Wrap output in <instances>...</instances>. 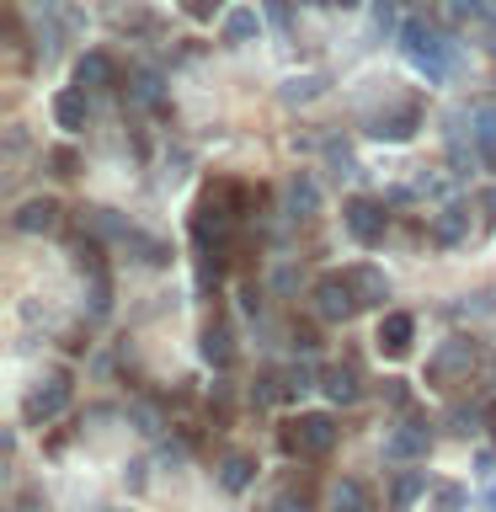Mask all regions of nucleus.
<instances>
[{
    "mask_svg": "<svg viewBox=\"0 0 496 512\" xmlns=\"http://www.w3.org/2000/svg\"><path fill=\"white\" fill-rule=\"evenodd\" d=\"M480 208H486V214L496 219V187H486V192H480Z\"/></svg>",
    "mask_w": 496,
    "mask_h": 512,
    "instance_id": "obj_42",
    "label": "nucleus"
},
{
    "mask_svg": "<svg viewBox=\"0 0 496 512\" xmlns=\"http://www.w3.org/2000/svg\"><path fill=\"white\" fill-rule=\"evenodd\" d=\"M374 502H368V486L363 480H336L331 486V512H368Z\"/></svg>",
    "mask_w": 496,
    "mask_h": 512,
    "instance_id": "obj_26",
    "label": "nucleus"
},
{
    "mask_svg": "<svg viewBox=\"0 0 496 512\" xmlns=\"http://www.w3.org/2000/svg\"><path fill=\"white\" fill-rule=\"evenodd\" d=\"M400 48H406V59L427 80H448L459 64V43L443 38V32H432L427 22H400Z\"/></svg>",
    "mask_w": 496,
    "mask_h": 512,
    "instance_id": "obj_1",
    "label": "nucleus"
},
{
    "mask_svg": "<svg viewBox=\"0 0 496 512\" xmlns=\"http://www.w3.org/2000/svg\"><path fill=\"white\" fill-rule=\"evenodd\" d=\"M304 6H331V0H304Z\"/></svg>",
    "mask_w": 496,
    "mask_h": 512,
    "instance_id": "obj_45",
    "label": "nucleus"
},
{
    "mask_svg": "<svg viewBox=\"0 0 496 512\" xmlns=\"http://www.w3.org/2000/svg\"><path fill=\"white\" fill-rule=\"evenodd\" d=\"M192 240H198V251H203V256H219V251H224V240H230V214H224L214 198H203V203H198V214H192Z\"/></svg>",
    "mask_w": 496,
    "mask_h": 512,
    "instance_id": "obj_8",
    "label": "nucleus"
},
{
    "mask_svg": "<svg viewBox=\"0 0 496 512\" xmlns=\"http://www.w3.org/2000/svg\"><path fill=\"white\" fill-rule=\"evenodd\" d=\"M427 448H432V422H427L422 411H406V422H400L390 438H384V459L416 464V459H427Z\"/></svg>",
    "mask_w": 496,
    "mask_h": 512,
    "instance_id": "obj_6",
    "label": "nucleus"
},
{
    "mask_svg": "<svg viewBox=\"0 0 496 512\" xmlns=\"http://www.w3.org/2000/svg\"><path fill=\"white\" fill-rule=\"evenodd\" d=\"M315 208H320V187H315V176L299 171L294 182H288V214H294V219H310Z\"/></svg>",
    "mask_w": 496,
    "mask_h": 512,
    "instance_id": "obj_21",
    "label": "nucleus"
},
{
    "mask_svg": "<svg viewBox=\"0 0 496 512\" xmlns=\"http://www.w3.org/2000/svg\"><path fill=\"white\" fill-rule=\"evenodd\" d=\"M331 6H363V0H331Z\"/></svg>",
    "mask_w": 496,
    "mask_h": 512,
    "instance_id": "obj_44",
    "label": "nucleus"
},
{
    "mask_svg": "<svg viewBox=\"0 0 496 512\" xmlns=\"http://www.w3.org/2000/svg\"><path fill=\"white\" fill-rule=\"evenodd\" d=\"M486 507L496 512V480H486Z\"/></svg>",
    "mask_w": 496,
    "mask_h": 512,
    "instance_id": "obj_43",
    "label": "nucleus"
},
{
    "mask_svg": "<svg viewBox=\"0 0 496 512\" xmlns=\"http://www.w3.org/2000/svg\"><path fill=\"white\" fill-rule=\"evenodd\" d=\"M262 38V16H256L251 6H235L230 16H224V43L240 48V43H256Z\"/></svg>",
    "mask_w": 496,
    "mask_h": 512,
    "instance_id": "obj_19",
    "label": "nucleus"
},
{
    "mask_svg": "<svg viewBox=\"0 0 496 512\" xmlns=\"http://www.w3.org/2000/svg\"><path fill=\"white\" fill-rule=\"evenodd\" d=\"M464 235H470V214H464V208H443V214L432 219V240H438V246H459Z\"/></svg>",
    "mask_w": 496,
    "mask_h": 512,
    "instance_id": "obj_24",
    "label": "nucleus"
},
{
    "mask_svg": "<svg viewBox=\"0 0 496 512\" xmlns=\"http://www.w3.org/2000/svg\"><path fill=\"white\" fill-rule=\"evenodd\" d=\"M96 512H112V507H96Z\"/></svg>",
    "mask_w": 496,
    "mask_h": 512,
    "instance_id": "obj_46",
    "label": "nucleus"
},
{
    "mask_svg": "<svg viewBox=\"0 0 496 512\" xmlns=\"http://www.w3.org/2000/svg\"><path fill=\"white\" fill-rule=\"evenodd\" d=\"M475 475L491 480V475H496V454H475Z\"/></svg>",
    "mask_w": 496,
    "mask_h": 512,
    "instance_id": "obj_40",
    "label": "nucleus"
},
{
    "mask_svg": "<svg viewBox=\"0 0 496 512\" xmlns=\"http://www.w3.org/2000/svg\"><path fill=\"white\" fill-rule=\"evenodd\" d=\"M374 342H379L384 358H406L411 342H416V315H406V310H390V315L379 320V336H374Z\"/></svg>",
    "mask_w": 496,
    "mask_h": 512,
    "instance_id": "obj_10",
    "label": "nucleus"
},
{
    "mask_svg": "<svg viewBox=\"0 0 496 512\" xmlns=\"http://www.w3.org/2000/svg\"><path fill=\"white\" fill-rule=\"evenodd\" d=\"M251 480H256V459L251 454H224V464H219V486L224 491L240 496V491H251Z\"/></svg>",
    "mask_w": 496,
    "mask_h": 512,
    "instance_id": "obj_18",
    "label": "nucleus"
},
{
    "mask_svg": "<svg viewBox=\"0 0 496 512\" xmlns=\"http://www.w3.org/2000/svg\"><path fill=\"white\" fill-rule=\"evenodd\" d=\"M342 224H347V235L358 240V246H379L384 230H390V208H384L379 198H347Z\"/></svg>",
    "mask_w": 496,
    "mask_h": 512,
    "instance_id": "obj_5",
    "label": "nucleus"
},
{
    "mask_svg": "<svg viewBox=\"0 0 496 512\" xmlns=\"http://www.w3.org/2000/svg\"><path fill=\"white\" fill-rule=\"evenodd\" d=\"M358 310H363V304H358V294H352L347 272H326V278L315 283V315L320 320H331V326H336V320H352Z\"/></svg>",
    "mask_w": 496,
    "mask_h": 512,
    "instance_id": "obj_7",
    "label": "nucleus"
},
{
    "mask_svg": "<svg viewBox=\"0 0 496 512\" xmlns=\"http://www.w3.org/2000/svg\"><path fill=\"white\" fill-rule=\"evenodd\" d=\"M203 358L214 363V368H230V363H235V336H230V326H208V331H203Z\"/></svg>",
    "mask_w": 496,
    "mask_h": 512,
    "instance_id": "obj_25",
    "label": "nucleus"
},
{
    "mask_svg": "<svg viewBox=\"0 0 496 512\" xmlns=\"http://www.w3.org/2000/svg\"><path fill=\"white\" fill-rule=\"evenodd\" d=\"M454 22H491V0H448Z\"/></svg>",
    "mask_w": 496,
    "mask_h": 512,
    "instance_id": "obj_30",
    "label": "nucleus"
},
{
    "mask_svg": "<svg viewBox=\"0 0 496 512\" xmlns=\"http://www.w3.org/2000/svg\"><path fill=\"white\" fill-rule=\"evenodd\" d=\"M64 406H70V374H48V379L32 384V395L22 400V422L43 427V422H54V416H64Z\"/></svg>",
    "mask_w": 496,
    "mask_h": 512,
    "instance_id": "obj_4",
    "label": "nucleus"
},
{
    "mask_svg": "<svg viewBox=\"0 0 496 512\" xmlns=\"http://www.w3.org/2000/svg\"><path fill=\"white\" fill-rule=\"evenodd\" d=\"M326 166H331V176H358V160H352V150L347 144H326Z\"/></svg>",
    "mask_w": 496,
    "mask_h": 512,
    "instance_id": "obj_33",
    "label": "nucleus"
},
{
    "mask_svg": "<svg viewBox=\"0 0 496 512\" xmlns=\"http://www.w3.org/2000/svg\"><path fill=\"white\" fill-rule=\"evenodd\" d=\"M11 224H16L22 235H48V230H59V203H54V198H27V203L11 214Z\"/></svg>",
    "mask_w": 496,
    "mask_h": 512,
    "instance_id": "obj_11",
    "label": "nucleus"
},
{
    "mask_svg": "<svg viewBox=\"0 0 496 512\" xmlns=\"http://www.w3.org/2000/svg\"><path fill=\"white\" fill-rule=\"evenodd\" d=\"M48 166H54V176H75V155L70 150H48Z\"/></svg>",
    "mask_w": 496,
    "mask_h": 512,
    "instance_id": "obj_37",
    "label": "nucleus"
},
{
    "mask_svg": "<svg viewBox=\"0 0 496 512\" xmlns=\"http://www.w3.org/2000/svg\"><path fill=\"white\" fill-rule=\"evenodd\" d=\"M320 379H326V374H320L310 358H299V363H288V368H283V395H288V400H299V395H310Z\"/></svg>",
    "mask_w": 496,
    "mask_h": 512,
    "instance_id": "obj_23",
    "label": "nucleus"
},
{
    "mask_svg": "<svg viewBox=\"0 0 496 512\" xmlns=\"http://www.w3.org/2000/svg\"><path fill=\"white\" fill-rule=\"evenodd\" d=\"M128 256H134V262H144V267H166L171 262V246L166 240H155V235H144V230H128Z\"/></svg>",
    "mask_w": 496,
    "mask_h": 512,
    "instance_id": "obj_20",
    "label": "nucleus"
},
{
    "mask_svg": "<svg viewBox=\"0 0 496 512\" xmlns=\"http://www.w3.org/2000/svg\"><path fill=\"white\" fill-rule=\"evenodd\" d=\"M326 395L336 400V406H358V400H363V379H358V368H352V363L326 368Z\"/></svg>",
    "mask_w": 496,
    "mask_h": 512,
    "instance_id": "obj_17",
    "label": "nucleus"
},
{
    "mask_svg": "<svg viewBox=\"0 0 496 512\" xmlns=\"http://www.w3.org/2000/svg\"><path fill=\"white\" fill-rule=\"evenodd\" d=\"M470 150L496 171V107H475L470 112Z\"/></svg>",
    "mask_w": 496,
    "mask_h": 512,
    "instance_id": "obj_15",
    "label": "nucleus"
},
{
    "mask_svg": "<svg viewBox=\"0 0 496 512\" xmlns=\"http://www.w3.org/2000/svg\"><path fill=\"white\" fill-rule=\"evenodd\" d=\"M272 512H304V502H299V496H278V502H272Z\"/></svg>",
    "mask_w": 496,
    "mask_h": 512,
    "instance_id": "obj_41",
    "label": "nucleus"
},
{
    "mask_svg": "<svg viewBox=\"0 0 496 512\" xmlns=\"http://www.w3.org/2000/svg\"><path fill=\"white\" fill-rule=\"evenodd\" d=\"M320 91H326V75H294V80L283 86V102L299 107V102H315Z\"/></svg>",
    "mask_w": 496,
    "mask_h": 512,
    "instance_id": "obj_28",
    "label": "nucleus"
},
{
    "mask_svg": "<svg viewBox=\"0 0 496 512\" xmlns=\"http://www.w3.org/2000/svg\"><path fill=\"white\" fill-rule=\"evenodd\" d=\"M166 80H160V70H134V80H128V96L134 102H144V107H155V112H166Z\"/></svg>",
    "mask_w": 496,
    "mask_h": 512,
    "instance_id": "obj_22",
    "label": "nucleus"
},
{
    "mask_svg": "<svg viewBox=\"0 0 496 512\" xmlns=\"http://www.w3.org/2000/svg\"><path fill=\"white\" fill-rule=\"evenodd\" d=\"M112 310V283L107 278H91V320H102Z\"/></svg>",
    "mask_w": 496,
    "mask_h": 512,
    "instance_id": "obj_34",
    "label": "nucleus"
},
{
    "mask_svg": "<svg viewBox=\"0 0 496 512\" xmlns=\"http://www.w3.org/2000/svg\"><path fill=\"white\" fill-rule=\"evenodd\" d=\"M352 278V294H358L363 310H384V299H390V278H384L379 267H347Z\"/></svg>",
    "mask_w": 496,
    "mask_h": 512,
    "instance_id": "obj_12",
    "label": "nucleus"
},
{
    "mask_svg": "<svg viewBox=\"0 0 496 512\" xmlns=\"http://www.w3.org/2000/svg\"><path fill=\"white\" fill-rule=\"evenodd\" d=\"M374 27L379 38H400V0H374Z\"/></svg>",
    "mask_w": 496,
    "mask_h": 512,
    "instance_id": "obj_29",
    "label": "nucleus"
},
{
    "mask_svg": "<svg viewBox=\"0 0 496 512\" xmlns=\"http://www.w3.org/2000/svg\"><path fill=\"white\" fill-rule=\"evenodd\" d=\"M416 128H422V107L406 102V107H395V112H374V118H368V139H379V144H406Z\"/></svg>",
    "mask_w": 496,
    "mask_h": 512,
    "instance_id": "obj_9",
    "label": "nucleus"
},
{
    "mask_svg": "<svg viewBox=\"0 0 496 512\" xmlns=\"http://www.w3.org/2000/svg\"><path fill=\"white\" fill-rule=\"evenodd\" d=\"M480 363V342L470 336H448V342L427 358V384H454V379H470V368Z\"/></svg>",
    "mask_w": 496,
    "mask_h": 512,
    "instance_id": "obj_3",
    "label": "nucleus"
},
{
    "mask_svg": "<svg viewBox=\"0 0 496 512\" xmlns=\"http://www.w3.org/2000/svg\"><path fill=\"white\" fill-rule=\"evenodd\" d=\"M384 400L400 411H411V390H406V379H384Z\"/></svg>",
    "mask_w": 496,
    "mask_h": 512,
    "instance_id": "obj_36",
    "label": "nucleus"
},
{
    "mask_svg": "<svg viewBox=\"0 0 496 512\" xmlns=\"http://www.w3.org/2000/svg\"><path fill=\"white\" fill-rule=\"evenodd\" d=\"M86 224H91V235H102V240H128V230H134V224L123 214H112V208H91Z\"/></svg>",
    "mask_w": 496,
    "mask_h": 512,
    "instance_id": "obj_27",
    "label": "nucleus"
},
{
    "mask_svg": "<svg viewBox=\"0 0 496 512\" xmlns=\"http://www.w3.org/2000/svg\"><path fill=\"white\" fill-rule=\"evenodd\" d=\"M480 422H486V406H454V416H448V427H454L459 438L480 432Z\"/></svg>",
    "mask_w": 496,
    "mask_h": 512,
    "instance_id": "obj_31",
    "label": "nucleus"
},
{
    "mask_svg": "<svg viewBox=\"0 0 496 512\" xmlns=\"http://www.w3.org/2000/svg\"><path fill=\"white\" fill-rule=\"evenodd\" d=\"M144 470H150V464H128V491H144V480H150V475H144Z\"/></svg>",
    "mask_w": 496,
    "mask_h": 512,
    "instance_id": "obj_39",
    "label": "nucleus"
},
{
    "mask_svg": "<svg viewBox=\"0 0 496 512\" xmlns=\"http://www.w3.org/2000/svg\"><path fill=\"white\" fill-rule=\"evenodd\" d=\"M336 438H342L336 416L310 411V416H299V422L283 432V448H288V454H299V459H326L331 448H336Z\"/></svg>",
    "mask_w": 496,
    "mask_h": 512,
    "instance_id": "obj_2",
    "label": "nucleus"
},
{
    "mask_svg": "<svg viewBox=\"0 0 496 512\" xmlns=\"http://www.w3.org/2000/svg\"><path fill=\"white\" fill-rule=\"evenodd\" d=\"M128 422H134L144 438H155V432H160V416H155L150 406H128Z\"/></svg>",
    "mask_w": 496,
    "mask_h": 512,
    "instance_id": "obj_35",
    "label": "nucleus"
},
{
    "mask_svg": "<svg viewBox=\"0 0 496 512\" xmlns=\"http://www.w3.org/2000/svg\"><path fill=\"white\" fill-rule=\"evenodd\" d=\"M112 80H118V64H112L102 48H91V54H80L75 59V86H86V91H107Z\"/></svg>",
    "mask_w": 496,
    "mask_h": 512,
    "instance_id": "obj_13",
    "label": "nucleus"
},
{
    "mask_svg": "<svg viewBox=\"0 0 496 512\" xmlns=\"http://www.w3.org/2000/svg\"><path fill=\"white\" fill-rule=\"evenodd\" d=\"M54 123L70 128V134H80V128L91 123V102H86V86H70L54 96Z\"/></svg>",
    "mask_w": 496,
    "mask_h": 512,
    "instance_id": "obj_14",
    "label": "nucleus"
},
{
    "mask_svg": "<svg viewBox=\"0 0 496 512\" xmlns=\"http://www.w3.org/2000/svg\"><path fill=\"white\" fill-rule=\"evenodd\" d=\"M432 502H438V512H464V502H470V491L454 486V480H443V486H432Z\"/></svg>",
    "mask_w": 496,
    "mask_h": 512,
    "instance_id": "obj_32",
    "label": "nucleus"
},
{
    "mask_svg": "<svg viewBox=\"0 0 496 512\" xmlns=\"http://www.w3.org/2000/svg\"><path fill=\"white\" fill-rule=\"evenodd\" d=\"M288 6H294V0H267V22L272 27H288Z\"/></svg>",
    "mask_w": 496,
    "mask_h": 512,
    "instance_id": "obj_38",
    "label": "nucleus"
},
{
    "mask_svg": "<svg viewBox=\"0 0 496 512\" xmlns=\"http://www.w3.org/2000/svg\"><path fill=\"white\" fill-rule=\"evenodd\" d=\"M427 496V470H416V464H406V470L395 475L390 486V512H411L416 502Z\"/></svg>",
    "mask_w": 496,
    "mask_h": 512,
    "instance_id": "obj_16",
    "label": "nucleus"
}]
</instances>
